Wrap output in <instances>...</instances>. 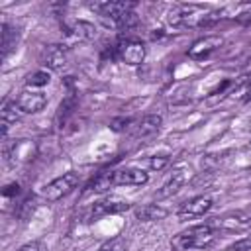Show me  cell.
Wrapping results in <instances>:
<instances>
[{"mask_svg": "<svg viewBox=\"0 0 251 251\" xmlns=\"http://www.w3.org/2000/svg\"><path fill=\"white\" fill-rule=\"evenodd\" d=\"M33 155H35V143L29 139H18L12 143L10 149H6V161L12 167H20V165L29 163L33 159Z\"/></svg>", "mask_w": 251, "mask_h": 251, "instance_id": "obj_9", "label": "cell"}, {"mask_svg": "<svg viewBox=\"0 0 251 251\" xmlns=\"http://www.w3.org/2000/svg\"><path fill=\"white\" fill-rule=\"evenodd\" d=\"M22 110H20V106H18V102L16 100H6L4 104H2V110H0V118H2V137H6V133H8V127L12 126V124H16L20 118H22Z\"/></svg>", "mask_w": 251, "mask_h": 251, "instance_id": "obj_14", "label": "cell"}, {"mask_svg": "<svg viewBox=\"0 0 251 251\" xmlns=\"http://www.w3.org/2000/svg\"><path fill=\"white\" fill-rule=\"evenodd\" d=\"M39 63H41V67H45L49 73H61V71H65L67 65H69V51H67L65 45H59V43L47 45V47H43V51H41Z\"/></svg>", "mask_w": 251, "mask_h": 251, "instance_id": "obj_5", "label": "cell"}, {"mask_svg": "<svg viewBox=\"0 0 251 251\" xmlns=\"http://www.w3.org/2000/svg\"><path fill=\"white\" fill-rule=\"evenodd\" d=\"M20 192V184L18 182H12L4 188V196H12V194H18Z\"/></svg>", "mask_w": 251, "mask_h": 251, "instance_id": "obj_29", "label": "cell"}, {"mask_svg": "<svg viewBox=\"0 0 251 251\" xmlns=\"http://www.w3.org/2000/svg\"><path fill=\"white\" fill-rule=\"evenodd\" d=\"M210 208H212V200L208 196H194V198H190V200H186L178 206L176 216L180 220H190V218L204 216Z\"/></svg>", "mask_w": 251, "mask_h": 251, "instance_id": "obj_11", "label": "cell"}, {"mask_svg": "<svg viewBox=\"0 0 251 251\" xmlns=\"http://www.w3.org/2000/svg\"><path fill=\"white\" fill-rule=\"evenodd\" d=\"M67 31L73 33L76 39H82V41H90L96 37V25L86 22V20H73L67 25Z\"/></svg>", "mask_w": 251, "mask_h": 251, "instance_id": "obj_15", "label": "cell"}, {"mask_svg": "<svg viewBox=\"0 0 251 251\" xmlns=\"http://www.w3.org/2000/svg\"><path fill=\"white\" fill-rule=\"evenodd\" d=\"M129 124H131V118H114V120L110 122V127H112L114 131H124Z\"/></svg>", "mask_w": 251, "mask_h": 251, "instance_id": "obj_26", "label": "cell"}, {"mask_svg": "<svg viewBox=\"0 0 251 251\" xmlns=\"http://www.w3.org/2000/svg\"><path fill=\"white\" fill-rule=\"evenodd\" d=\"M92 12L100 14L102 18H110L114 24L124 18L126 14L133 12L135 4L133 2H120V0H94V2H88L86 4Z\"/></svg>", "mask_w": 251, "mask_h": 251, "instance_id": "obj_4", "label": "cell"}, {"mask_svg": "<svg viewBox=\"0 0 251 251\" xmlns=\"http://www.w3.org/2000/svg\"><path fill=\"white\" fill-rule=\"evenodd\" d=\"M216 237V231L210 224H202V226H192L186 231L178 233L173 239V245L178 249H204L208 247Z\"/></svg>", "mask_w": 251, "mask_h": 251, "instance_id": "obj_2", "label": "cell"}, {"mask_svg": "<svg viewBox=\"0 0 251 251\" xmlns=\"http://www.w3.org/2000/svg\"><path fill=\"white\" fill-rule=\"evenodd\" d=\"M18 29L16 27H10L6 22L2 24V33H0V45H2V59H6L14 49H16V43H18Z\"/></svg>", "mask_w": 251, "mask_h": 251, "instance_id": "obj_16", "label": "cell"}, {"mask_svg": "<svg viewBox=\"0 0 251 251\" xmlns=\"http://www.w3.org/2000/svg\"><path fill=\"white\" fill-rule=\"evenodd\" d=\"M169 165V157L167 155H155L149 159V169L151 171H163Z\"/></svg>", "mask_w": 251, "mask_h": 251, "instance_id": "obj_25", "label": "cell"}, {"mask_svg": "<svg viewBox=\"0 0 251 251\" xmlns=\"http://www.w3.org/2000/svg\"><path fill=\"white\" fill-rule=\"evenodd\" d=\"M147 180H149V175L137 167L114 171V184H118V186H141Z\"/></svg>", "mask_w": 251, "mask_h": 251, "instance_id": "obj_12", "label": "cell"}, {"mask_svg": "<svg viewBox=\"0 0 251 251\" xmlns=\"http://www.w3.org/2000/svg\"><path fill=\"white\" fill-rule=\"evenodd\" d=\"M222 45H224L222 35H204V37L196 39V41L190 45L188 57H190L192 61H204V59H208L212 53H216Z\"/></svg>", "mask_w": 251, "mask_h": 251, "instance_id": "obj_7", "label": "cell"}, {"mask_svg": "<svg viewBox=\"0 0 251 251\" xmlns=\"http://www.w3.org/2000/svg\"><path fill=\"white\" fill-rule=\"evenodd\" d=\"M18 251H47V247L41 241H29V243L22 245Z\"/></svg>", "mask_w": 251, "mask_h": 251, "instance_id": "obj_27", "label": "cell"}, {"mask_svg": "<svg viewBox=\"0 0 251 251\" xmlns=\"http://www.w3.org/2000/svg\"><path fill=\"white\" fill-rule=\"evenodd\" d=\"M51 80V73L47 69H39V71H33L25 76V84L31 86V88H39V86H45L49 84Z\"/></svg>", "mask_w": 251, "mask_h": 251, "instance_id": "obj_20", "label": "cell"}, {"mask_svg": "<svg viewBox=\"0 0 251 251\" xmlns=\"http://www.w3.org/2000/svg\"><path fill=\"white\" fill-rule=\"evenodd\" d=\"M184 184V175H182V171H176L171 178H169V182H165L163 184V188L159 190V198H165V196H171V194H175L180 186Z\"/></svg>", "mask_w": 251, "mask_h": 251, "instance_id": "obj_19", "label": "cell"}, {"mask_svg": "<svg viewBox=\"0 0 251 251\" xmlns=\"http://www.w3.org/2000/svg\"><path fill=\"white\" fill-rule=\"evenodd\" d=\"M220 18H222L220 12L208 10V8L198 6V4H178V6H173L167 14V22L173 27H180V29L208 27L214 22H218Z\"/></svg>", "mask_w": 251, "mask_h": 251, "instance_id": "obj_1", "label": "cell"}, {"mask_svg": "<svg viewBox=\"0 0 251 251\" xmlns=\"http://www.w3.org/2000/svg\"><path fill=\"white\" fill-rule=\"evenodd\" d=\"M235 22L241 25H251V4H243L237 12H235Z\"/></svg>", "mask_w": 251, "mask_h": 251, "instance_id": "obj_24", "label": "cell"}, {"mask_svg": "<svg viewBox=\"0 0 251 251\" xmlns=\"http://www.w3.org/2000/svg\"><path fill=\"white\" fill-rule=\"evenodd\" d=\"M135 216L141 222H159V220H163V218L169 216V210L163 208V206H159V204H147V206L139 208L135 212Z\"/></svg>", "mask_w": 251, "mask_h": 251, "instance_id": "obj_17", "label": "cell"}, {"mask_svg": "<svg viewBox=\"0 0 251 251\" xmlns=\"http://www.w3.org/2000/svg\"><path fill=\"white\" fill-rule=\"evenodd\" d=\"M137 24H139L137 14H135V12H129V14H126L124 18H120V20L116 22V27H118L120 31H131V29L137 27Z\"/></svg>", "mask_w": 251, "mask_h": 251, "instance_id": "obj_23", "label": "cell"}, {"mask_svg": "<svg viewBox=\"0 0 251 251\" xmlns=\"http://www.w3.org/2000/svg\"><path fill=\"white\" fill-rule=\"evenodd\" d=\"M161 126H163V118H161L159 114H147V116H143V118L135 124L133 137H137V139L153 137L155 133H159Z\"/></svg>", "mask_w": 251, "mask_h": 251, "instance_id": "obj_13", "label": "cell"}, {"mask_svg": "<svg viewBox=\"0 0 251 251\" xmlns=\"http://www.w3.org/2000/svg\"><path fill=\"white\" fill-rule=\"evenodd\" d=\"M127 247H129V239L126 235H116V237L104 241L98 247V251H127Z\"/></svg>", "mask_w": 251, "mask_h": 251, "instance_id": "obj_22", "label": "cell"}, {"mask_svg": "<svg viewBox=\"0 0 251 251\" xmlns=\"http://www.w3.org/2000/svg\"><path fill=\"white\" fill-rule=\"evenodd\" d=\"M116 49H118L120 59H122L126 65H129V67L141 65V63L145 61V55H147V49H145L143 41H139V39H135V37H126V39H122Z\"/></svg>", "mask_w": 251, "mask_h": 251, "instance_id": "obj_6", "label": "cell"}, {"mask_svg": "<svg viewBox=\"0 0 251 251\" xmlns=\"http://www.w3.org/2000/svg\"><path fill=\"white\" fill-rule=\"evenodd\" d=\"M78 184V175L75 171H69V173H63L61 176L53 178L51 182H47L43 188H41V196L49 202H55V200H61L63 196H67L69 192H73Z\"/></svg>", "mask_w": 251, "mask_h": 251, "instance_id": "obj_3", "label": "cell"}, {"mask_svg": "<svg viewBox=\"0 0 251 251\" xmlns=\"http://www.w3.org/2000/svg\"><path fill=\"white\" fill-rule=\"evenodd\" d=\"M227 94H231L233 98H245L247 94H251V76H249V75L239 76V78L233 82V88H231Z\"/></svg>", "mask_w": 251, "mask_h": 251, "instance_id": "obj_21", "label": "cell"}, {"mask_svg": "<svg viewBox=\"0 0 251 251\" xmlns=\"http://www.w3.org/2000/svg\"><path fill=\"white\" fill-rule=\"evenodd\" d=\"M110 186H114V171L96 175V176L90 180L88 190H90V192H106Z\"/></svg>", "mask_w": 251, "mask_h": 251, "instance_id": "obj_18", "label": "cell"}, {"mask_svg": "<svg viewBox=\"0 0 251 251\" xmlns=\"http://www.w3.org/2000/svg\"><path fill=\"white\" fill-rule=\"evenodd\" d=\"M233 251H251V237H245L233 245Z\"/></svg>", "mask_w": 251, "mask_h": 251, "instance_id": "obj_28", "label": "cell"}, {"mask_svg": "<svg viewBox=\"0 0 251 251\" xmlns=\"http://www.w3.org/2000/svg\"><path fill=\"white\" fill-rule=\"evenodd\" d=\"M16 102H18V106H20V110L24 114H37V112H41L47 106L49 98L41 90H33V88L29 90V88H25V90H22L18 94Z\"/></svg>", "mask_w": 251, "mask_h": 251, "instance_id": "obj_8", "label": "cell"}, {"mask_svg": "<svg viewBox=\"0 0 251 251\" xmlns=\"http://www.w3.org/2000/svg\"><path fill=\"white\" fill-rule=\"evenodd\" d=\"M127 208H129L127 200L118 198V196H108V198L94 202V206L90 208V218L94 220V218H102V216H110V214H120Z\"/></svg>", "mask_w": 251, "mask_h": 251, "instance_id": "obj_10", "label": "cell"}]
</instances>
